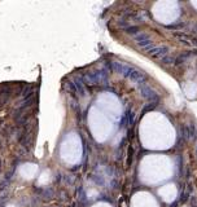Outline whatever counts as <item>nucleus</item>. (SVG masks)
Listing matches in <instances>:
<instances>
[{
	"instance_id": "obj_7",
	"label": "nucleus",
	"mask_w": 197,
	"mask_h": 207,
	"mask_svg": "<svg viewBox=\"0 0 197 207\" xmlns=\"http://www.w3.org/2000/svg\"><path fill=\"white\" fill-rule=\"evenodd\" d=\"M11 207H13V206H11Z\"/></svg>"
},
{
	"instance_id": "obj_2",
	"label": "nucleus",
	"mask_w": 197,
	"mask_h": 207,
	"mask_svg": "<svg viewBox=\"0 0 197 207\" xmlns=\"http://www.w3.org/2000/svg\"><path fill=\"white\" fill-rule=\"evenodd\" d=\"M132 207H158L153 197L148 193H139L134 197Z\"/></svg>"
},
{
	"instance_id": "obj_3",
	"label": "nucleus",
	"mask_w": 197,
	"mask_h": 207,
	"mask_svg": "<svg viewBox=\"0 0 197 207\" xmlns=\"http://www.w3.org/2000/svg\"><path fill=\"white\" fill-rule=\"evenodd\" d=\"M160 196L166 202H172L175 199V196H177V189H175V187L172 184L165 185L163 188L160 189Z\"/></svg>"
},
{
	"instance_id": "obj_1",
	"label": "nucleus",
	"mask_w": 197,
	"mask_h": 207,
	"mask_svg": "<svg viewBox=\"0 0 197 207\" xmlns=\"http://www.w3.org/2000/svg\"><path fill=\"white\" fill-rule=\"evenodd\" d=\"M113 67H114V70L117 71V73L130 78V79H132L134 82H136V83H141V82H144V79H145L144 75H143L140 71L135 70V69L130 67V66H127V65L119 64V62H113Z\"/></svg>"
},
{
	"instance_id": "obj_5",
	"label": "nucleus",
	"mask_w": 197,
	"mask_h": 207,
	"mask_svg": "<svg viewBox=\"0 0 197 207\" xmlns=\"http://www.w3.org/2000/svg\"><path fill=\"white\" fill-rule=\"evenodd\" d=\"M94 207H110V206H109V205H105V203H100V205L94 206Z\"/></svg>"
},
{
	"instance_id": "obj_4",
	"label": "nucleus",
	"mask_w": 197,
	"mask_h": 207,
	"mask_svg": "<svg viewBox=\"0 0 197 207\" xmlns=\"http://www.w3.org/2000/svg\"><path fill=\"white\" fill-rule=\"evenodd\" d=\"M48 180H49V173H44V175H43V178L40 179V182H42V184H43V182H47V181H48Z\"/></svg>"
},
{
	"instance_id": "obj_6",
	"label": "nucleus",
	"mask_w": 197,
	"mask_h": 207,
	"mask_svg": "<svg viewBox=\"0 0 197 207\" xmlns=\"http://www.w3.org/2000/svg\"><path fill=\"white\" fill-rule=\"evenodd\" d=\"M193 5H195V7H197V3H196V1H193Z\"/></svg>"
}]
</instances>
